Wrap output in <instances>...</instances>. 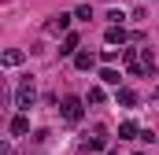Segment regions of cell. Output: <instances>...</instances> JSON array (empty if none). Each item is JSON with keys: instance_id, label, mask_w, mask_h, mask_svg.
<instances>
[{"instance_id": "cell-1", "label": "cell", "mask_w": 159, "mask_h": 155, "mask_svg": "<svg viewBox=\"0 0 159 155\" xmlns=\"http://www.w3.org/2000/svg\"><path fill=\"white\" fill-rule=\"evenodd\" d=\"M59 115H63V122L78 126L81 115H85V100H81V96H63V104H59Z\"/></svg>"}, {"instance_id": "cell-2", "label": "cell", "mask_w": 159, "mask_h": 155, "mask_svg": "<svg viewBox=\"0 0 159 155\" xmlns=\"http://www.w3.org/2000/svg\"><path fill=\"white\" fill-rule=\"evenodd\" d=\"M34 100H37L34 78H22V81H19V89H15V107H19V111H30V107H34Z\"/></svg>"}, {"instance_id": "cell-3", "label": "cell", "mask_w": 159, "mask_h": 155, "mask_svg": "<svg viewBox=\"0 0 159 155\" xmlns=\"http://www.w3.org/2000/svg\"><path fill=\"white\" fill-rule=\"evenodd\" d=\"M104 144H107V129L96 126V133H93L89 140H81V152H85V155H96V152H104Z\"/></svg>"}, {"instance_id": "cell-4", "label": "cell", "mask_w": 159, "mask_h": 155, "mask_svg": "<svg viewBox=\"0 0 159 155\" xmlns=\"http://www.w3.org/2000/svg\"><path fill=\"white\" fill-rule=\"evenodd\" d=\"M70 19H74V15H63V11H59V15H52V19L44 22V33H67Z\"/></svg>"}, {"instance_id": "cell-5", "label": "cell", "mask_w": 159, "mask_h": 155, "mask_svg": "<svg viewBox=\"0 0 159 155\" xmlns=\"http://www.w3.org/2000/svg\"><path fill=\"white\" fill-rule=\"evenodd\" d=\"M30 133V118L26 115H15L11 118V137H26Z\"/></svg>"}, {"instance_id": "cell-6", "label": "cell", "mask_w": 159, "mask_h": 155, "mask_svg": "<svg viewBox=\"0 0 159 155\" xmlns=\"http://www.w3.org/2000/svg\"><path fill=\"white\" fill-rule=\"evenodd\" d=\"M74 67H78V70H93V67H96V55H93V52H74Z\"/></svg>"}, {"instance_id": "cell-7", "label": "cell", "mask_w": 159, "mask_h": 155, "mask_svg": "<svg viewBox=\"0 0 159 155\" xmlns=\"http://www.w3.org/2000/svg\"><path fill=\"white\" fill-rule=\"evenodd\" d=\"M119 137H122V140H141L137 122H122V126H119Z\"/></svg>"}, {"instance_id": "cell-8", "label": "cell", "mask_w": 159, "mask_h": 155, "mask_svg": "<svg viewBox=\"0 0 159 155\" xmlns=\"http://www.w3.org/2000/svg\"><path fill=\"white\" fill-rule=\"evenodd\" d=\"M74 52H78V33H67L59 44V55H74Z\"/></svg>"}, {"instance_id": "cell-9", "label": "cell", "mask_w": 159, "mask_h": 155, "mask_svg": "<svg viewBox=\"0 0 159 155\" xmlns=\"http://www.w3.org/2000/svg\"><path fill=\"white\" fill-rule=\"evenodd\" d=\"M22 59H26V52H19V48H7L4 52V67H19Z\"/></svg>"}, {"instance_id": "cell-10", "label": "cell", "mask_w": 159, "mask_h": 155, "mask_svg": "<svg viewBox=\"0 0 159 155\" xmlns=\"http://www.w3.org/2000/svg\"><path fill=\"white\" fill-rule=\"evenodd\" d=\"M115 100H119L122 107H133V104H137V92H133V89H119V92H115Z\"/></svg>"}, {"instance_id": "cell-11", "label": "cell", "mask_w": 159, "mask_h": 155, "mask_svg": "<svg viewBox=\"0 0 159 155\" xmlns=\"http://www.w3.org/2000/svg\"><path fill=\"white\" fill-rule=\"evenodd\" d=\"M104 41H107V44H122V41H126V30H122V26H111V30L104 33Z\"/></svg>"}, {"instance_id": "cell-12", "label": "cell", "mask_w": 159, "mask_h": 155, "mask_svg": "<svg viewBox=\"0 0 159 155\" xmlns=\"http://www.w3.org/2000/svg\"><path fill=\"white\" fill-rule=\"evenodd\" d=\"M100 81H104V85H115V89H119V70L104 67V70H100Z\"/></svg>"}, {"instance_id": "cell-13", "label": "cell", "mask_w": 159, "mask_h": 155, "mask_svg": "<svg viewBox=\"0 0 159 155\" xmlns=\"http://www.w3.org/2000/svg\"><path fill=\"white\" fill-rule=\"evenodd\" d=\"M85 104H104V89H100V85H93V89H89V96H85Z\"/></svg>"}, {"instance_id": "cell-14", "label": "cell", "mask_w": 159, "mask_h": 155, "mask_svg": "<svg viewBox=\"0 0 159 155\" xmlns=\"http://www.w3.org/2000/svg\"><path fill=\"white\" fill-rule=\"evenodd\" d=\"M100 59H104V63H115V59H119V52H115V48H104V52H100Z\"/></svg>"}, {"instance_id": "cell-15", "label": "cell", "mask_w": 159, "mask_h": 155, "mask_svg": "<svg viewBox=\"0 0 159 155\" xmlns=\"http://www.w3.org/2000/svg\"><path fill=\"white\" fill-rule=\"evenodd\" d=\"M74 19H93V7H89V4H81L78 11H74Z\"/></svg>"}, {"instance_id": "cell-16", "label": "cell", "mask_w": 159, "mask_h": 155, "mask_svg": "<svg viewBox=\"0 0 159 155\" xmlns=\"http://www.w3.org/2000/svg\"><path fill=\"white\" fill-rule=\"evenodd\" d=\"M107 19H111V22H115V26H122V19H126V15H122L119 7H111V11H107Z\"/></svg>"}, {"instance_id": "cell-17", "label": "cell", "mask_w": 159, "mask_h": 155, "mask_svg": "<svg viewBox=\"0 0 159 155\" xmlns=\"http://www.w3.org/2000/svg\"><path fill=\"white\" fill-rule=\"evenodd\" d=\"M0 155H11V144H0Z\"/></svg>"}, {"instance_id": "cell-18", "label": "cell", "mask_w": 159, "mask_h": 155, "mask_svg": "<svg viewBox=\"0 0 159 155\" xmlns=\"http://www.w3.org/2000/svg\"><path fill=\"white\" fill-rule=\"evenodd\" d=\"M156 104H159V89H156Z\"/></svg>"}, {"instance_id": "cell-19", "label": "cell", "mask_w": 159, "mask_h": 155, "mask_svg": "<svg viewBox=\"0 0 159 155\" xmlns=\"http://www.w3.org/2000/svg\"><path fill=\"white\" fill-rule=\"evenodd\" d=\"M133 155H144V152H133Z\"/></svg>"}]
</instances>
